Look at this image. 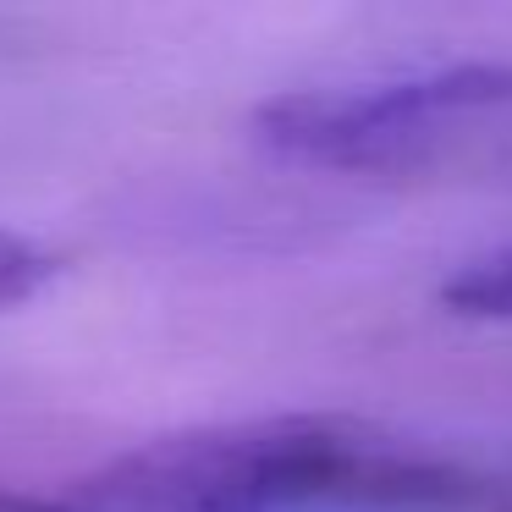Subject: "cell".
Listing matches in <instances>:
<instances>
[{"instance_id":"2","label":"cell","mask_w":512,"mask_h":512,"mask_svg":"<svg viewBox=\"0 0 512 512\" xmlns=\"http://www.w3.org/2000/svg\"><path fill=\"white\" fill-rule=\"evenodd\" d=\"M281 166L402 188H512V61L287 89L254 111Z\"/></svg>"},{"instance_id":"3","label":"cell","mask_w":512,"mask_h":512,"mask_svg":"<svg viewBox=\"0 0 512 512\" xmlns=\"http://www.w3.org/2000/svg\"><path fill=\"white\" fill-rule=\"evenodd\" d=\"M441 303L463 320L485 325H512V237L496 248L468 254L452 276L441 281Z\"/></svg>"},{"instance_id":"4","label":"cell","mask_w":512,"mask_h":512,"mask_svg":"<svg viewBox=\"0 0 512 512\" xmlns=\"http://www.w3.org/2000/svg\"><path fill=\"white\" fill-rule=\"evenodd\" d=\"M67 270V254L50 248L45 237L17 232V226H0V314L39 303Z\"/></svg>"},{"instance_id":"1","label":"cell","mask_w":512,"mask_h":512,"mask_svg":"<svg viewBox=\"0 0 512 512\" xmlns=\"http://www.w3.org/2000/svg\"><path fill=\"white\" fill-rule=\"evenodd\" d=\"M105 512H512V468L358 413L193 424L89 474Z\"/></svg>"},{"instance_id":"5","label":"cell","mask_w":512,"mask_h":512,"mask_svg":"<svg viewBox=\"0 0 512 512\" xmlns=\"http://www.w3.org/2000/svg\"><path fill=\"white\" fill-rule=\"evenodd\" d=\"M0 512H105V507H89V501H45V496H6L0 490Z\"/></svg>"}]
</instances>
